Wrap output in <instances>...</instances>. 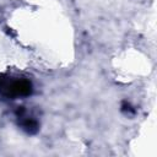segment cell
<instances>
[{"label": "cell", "mask_w": 157, "mask_h": 157, "mask_svg": "<svg viewBox=\"0 0 157 157\" xmlns=\"http://www.w3.org/2000/svg\"><path fill=\"white\" fill-rule=\"evenodd\" d=\"M16 115H17V120H18V125L26 130L27 132L29 134H34L38 131V128H39V124L37 121L36 118H33L27 109H25L23 107L18 108L17 112H16Z\"/></svg>", "instance_id": "7a4b0ae2"}, {"label": "cell", "mask_w": 157, "mask_h": 157, "mask_svg": "<svg viewBox=\"0 0 157 157\" xmlns=\"http://www.w3.org/2000/svg\"><path fill=\"white\" fill-rule=\"evenodd\" d=\"M32 91L33 86L28 78L9 74L0 75V96L10 99H17L29 96Z\"/></svg>", "instance_id": "6da1fadb"}]
</instances>
